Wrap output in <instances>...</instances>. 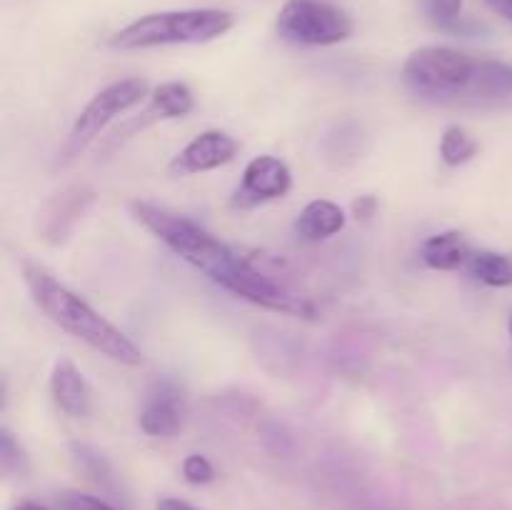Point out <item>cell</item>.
Listing matches in <instances>:
<instances>
[{
  "instance_id": "cell-1",
  "label": "cell",
  "mask_w": 512,
  "mask_h": 510,
  "mask_svg": "<svg viewBox=\"0 0 512 510\" xmlns=\"http://www.w3.org/2000/svg\"><path fill=\"white\" fill-rule=\"evenodd\" d=\"M133 215L180 260L193 265L198 273L233 293L235 298H243L275 313L295 315V318L315 315V305L308 298L290 293L288 288L270 280L263 270L255 268L250 260L220 243L215 235H210L190 218L168 213L150 203H133Z\"/></svg>"
},
{
  "instance_id": "cell-2",
  "label": "cell",
  "mask_w": 512,
  "mask_h": 510,
  "mask_svg": "<svg viewBox=\"0 0 512 510\" xmlns=\"http://www.w3.org/2000/svg\"><path fill=\"white\" fill-rule=\"evenodd\" d=\"M23 278L30 290L33 303L68 335H73L80 343L90 345L105 358L123 365L143 363V350L123 333L115 328L110 320H105L98 310L90 308L78 293L65 288L63 283L53 278L38 263H23Z\"/></svg>"
},
{
  "instance_id": "cell-3",
  "label": "cell",
  "mask_w": 512,
  "mask_h": 510,
  "mask_svg": "<svg viewBox=\"0 0 512 510\" xmlns=\"http://www.w3.org/2000/svg\"><path fill=\"white\" fill-rule=\"evenodd\" d=\"M235 18L228 10L193 8L165 10L133 20L110 38L115 50H148L163 45H198L223 38L233 30Z\"/></svg>"
},
{
  "instance_id": "cell-4",
  "label": "cell",
  "mask_w": 512,
  "mask_h": 510,
  "mask_svg": "<svg viewBox=\"0 0 512 510\" xmlns=\"http://www.w3.org/2000/svg\"><path fill=\"white\" fill-rule=\"evenodd\" d=\"M478 60L445 45L413 50L403 65V80L413 93L425 98H468Z\"/></svg>"
},
{
  "instance_id": "cell-5",
  "label": "cell",
  "mask_w": 512,
  "mask_h": 510,
  "mask_svg": "<svg viewBox=\"0 0 512 510\" xmlns=\"http://www.w3.org/2000/svg\"><path fill=\"white\" fill-rule=\"evenodd\" d=\"M275 30L293 45H338L353 35V20L325 0H288L280 8Z\"/></svg>"
},
{
  "instance_id": "cell-6",
  "label": "cell",
  "mask_w": 512,
  "mask_h": 510,
  "mask_svg": "<svg viewBox=\"0 0 512 510\" xmlns=\"http://www.w3.org/2000/svg\"><path fill=\"white\" fill-rule=\"evenodd\" d=\"M145 95H148V83L140 78L118 80V83H110L108 88L95 93L93 100L80 110L73 128H70L68 148H65L68 158L78 155L90 140L98 138V135L103 133V130L118 118V115H123L125 110L138 105Z\"/></svg>"
},
{
  "instance_id": "cell-7",
  "label": "cell",
  "mask_w": 512,
  "mask_h": 510,
  "mask_svg": "<svg viewBox=\"0 0 512 510\" xmlns=\"http://www.w3.org/2000/svg\"><path fill=\"white\" fill-rule=\"evenodd\" d=\"M290 185H293V175L283 160L275 155H258L245 165L233 205L235 208H255L268 200H278L288 195Z\"/></svg>"
},
{
  "instance_id": "cell-8",
  "label": "cell",
  "mask_w": 512,
  "mask_h": 510,
  "mask_svg": "<svg viewBox=\"0 0 512 510\" xmlns=\"http://www.w3.org/2000/svg\"><path fill=\"white\" fill-rule=\"evenodd\" d=\"M240 145L233 135L223 130H205L195 135L173 160H170V173L173 175H195L208 173V170L223 168L233 163Z\"/></svg>"
},
{
  "instance_id": "cell-9",
  "label": "cell",
  "mask_w": 512,
  "mask_h": 510,
  "mask_svg": "<svg viewBox=\"0 0 512 510\" xmlns=\"http://www.w3.org/2000/svg\"><path fill=\"white\" fill-rule=\"evenodd\" d=\"M185 398L180 388L170 380L153 385L140 408V430L150 438H173L185 425Z\"/></svg>"
},
{
  "instance_id": "cell-10",
  "label": "cell",
  "mask_w": 512,
  "mask_h": 510,
  "mask_svg": "<svg viewBox=\"0 0 512 510\" xmlns=\"http://www.w3.org/2000/svg\"><path fill=\"white\" fill-rule=\"evenodd\" d=\"M50 395L55 405L70 418H85L90 413V388L73 360H55L53 373H50Z\"/></svg>"
},
{
  "instance_id": "cell-11",
  "label": "cell",
  "mask_w": 512,
  "mask_h": 510,
  "mask_svg": "<svg viewBox=\"0 0 512 510\" xmlns=\"http://www.w3.org/2000/svg\"><path fill=\"white\" fill-rule=\"evenodd\" d=\"M420 258L433 270H460L468 268L470 258H473V248H470L463 233H458V230H445V233L430 235L420 245Z\"/></svg>"
},
{
  "instance_id": "cell-12",
  "label": "cell",
  "mask_w": 512,
  "mask_h": 510,
  "mask_svg": "<svg viewBox=\"0 0 512 510\" xmlns=\"http://www.w3.org/2000/svg\"><path fill=\"white\" fill-rule=\"evenodd\" d=\"M90 203H93V193H90L88 188H68L63 190V193L55 195L48 203V208H45V238L55 240V243H58L60 238H65L70 225L85 213V208H88Z\"/></svg>"
},
{
  "instance_id": "cell-13",
  "label": "cell",
  "mask_w": 512,
  "mask_h": 510,
  "mask_svg": "<svg viewBox=\"0 0 512 510\" xmlns=\"http://www.w3.org/2000/svg\"><path fill=\"white\" fill-rule=\"evenodd\" d=\"M345 228V210L333 200H310L303 210H300L298 220H295V230L300 238L318 243V240H328L338 235Z\"/></svg>"
},
{
  "instance_id": "cell-14",
  "label": "cell",
  "mask_w": 512,
  "mask_h": 510,
  "mask_svg": "<svg viewBox=\"0 0 512 510\" xmlns=\"http://www.w3.org/2000/svg\"><path fill=\"white\" fill-rule=\"evenodd\" d=\"M512 95V68L498 60H478L473 80H470L468 98L473 100H500Z\"/></svg>"
},
{
  "instance_id": "cell-15",
  "label": "cell",
  "mask_w": 512,
  "mask_h": 510,
  "mask_svg": "<svg viewBox=\"0 0 512 510\" xmlns=\"http://www.w3.org/2000/svg\"><path fill=\"white\" fill-rule=\"evenodd\" d=\"M468 273L490 288H512V253L473 250Z\"/></svg>"
},
{
  "instance_id": "cell-16",
  "label": "cell",
  "mask_w": 512,
  "mask_h": 510,
  "mask_svg": "<svg viewBox=\"0 0 512 510\" xmlns=\"http://www.w3.org/2000/svg\"><path fill=\"white\" fill-rule=\"evenodd\" d=\"M193 108V90L185 83H178V80L158 85L150 93V113L158 115V118H185Z\"/></svg>"
},
{
  "instance_id": "cell-17",
  "label": "cell",
  "mask_w": 512,
  "mask_h": 510,
  "mask_svg": "<svg viewBox=\"0 0 512 510\" xmlns=\"http://www.w3.org/2000/svg\"><path fill=\"white\" fill-rule=\"evenodd\" d=\"M478 150V140L460 125H448L443 138H440V158L450 168H460V165L470 163L478 155Z\"/></svg>"
},
{
  "instance_id": "cell-18",
  "label": "cell",
  "mask_w": 512,
  "mask_h": 510,
  "mask_svg": "<svg viewBox=\"0 0 512 510\" xmlns=\"http://www.w3.org/2000/svg\"><path fill=\"white\" fill-rule=\"evenodd\" d=\"M0 473H3L5 478L28 473V458H25L23 448L15 443L13 433L5 428L0 430Z\"/></svg>"
},
{
  "instance_id": "cell-19",
  "label": "cell",
  "mask_w": 512,
  "mask_h": 510,
  "mask_svg": "<svg viewBox=\"0 0 512 510\" xmlns=\"http://www.w3.org/2000/svg\"><path fill=\"white\" fill-rule=\"evenodd\" d=\"M183 478L188 480L190 485H208L215 480V468L205 455L193 453L183 460Z\"/></svg>"
},
{
  "instance_id": "cell-20",
  "label": "cell",
  "mask_w": 512,
  "mask_h": 510,
  "mask_svg": "<svg viewBox=\"0 0 512 510\" xmlns=\"http://www.w3.org/2000/svg\"><path fill=\"white\" fill-rule=\"evenodd\" d=\"M60 510H118L115 505L105 503L98 495L80 493V490H68V493H60Z\"/></svg>"
},
{
  "instance_id": "cell-21",
  "label": "cell",
  "mask_w": 512,
  "mask_h": 510,
  "mask_svg": "<svg viewBox=\"0 0 512 510\" xmlns=\"http://www.w3.org/2000/svg\"><path fill=\"white\" fill-rule=\"evenodd\" d=\"M463 10V0H428V15L440 28H455Z\"/></svg>"
},
{
  "instance_id": "cell-22",
  "label": "cell",
  "mask_w": 512,
  "mask_h": 510,
  "mask_svg": "<svg viewBox=\"0 0 512 510\" xmlns=\"http://www.w3.org/2000/svg\"><path fill=\"white\" fill-rule=\"evenodd\" d=\"M73 453H75V458H78V463L83 465V470H88L95 480L108 478L110 475L108 463H105V460L100 458L95 450H90L88 445H73Z\"/></svg>"
},
{
  "instance_id": "cell-23",
  "label": "cell",
  "mask_w": 512,
  "mask_h": 510,
  "mask_svg": "<svg viewBox=\"0 0 512 510\" xmlns=\"http://www.w3.org/2000/svg\"><path fill=\"white\" fill-rule=\"evenodd\" d=\"M375 210H378V198H375V195H360V198L353 203L355 218L368 220V218H373Z\"/></svg>"
},
{
  "instance_id": "cell-24",
  "label": "cell",
  "mask_w": 512,
  "mask_h": 510,
  "mask_svg": "<svg viewBox=\"0 0 512 510\" xmlns=\"http://www.w3.org/2000/svg\"><path fill=\"white\" fill-rule=\"evenodd\" d=\"M485 3L493 13H498L500 18H505L512 25V0H485Z\"/></svg>"
},
{
  "instance_id": "cell-25",
  "label": "cell",
  "mask_w": 512,
  "mask_h": 510,
  "mask_svg": "<svg viewBox=\"0 0 512 510\" xmlns=\"http://www.w3.org/2000/svg\"><path fill=\"white\" fill-rule=\"evenodd\" d=\"M155 510H198V508H193V505L185 503V500L163 498V500H158V505H155Z\"/></svg>"
},
{
  "instance_id": "cell-26",
  "label": "cell",
  "mask_w": 512,
  "mask_h": 510,
  "mask_svg": "<svg viewBox=\"0 0 512 510\" xmlns=\"http://www.w3.org/2000/svg\"><path fill=\"white\" fill-rule=\"evenodd\" d=\"M13 510H50L48 508V505H40V503H30V500H28V503H20V505H15V508Z\"/></svg>"
},
{
  "instance_id": "cell-27",
  "label": "cell",
  "mask_w": 512,
  "mask_h": 510,
  "mask_svg": "<svg viewBox=\"0 0 512 510\" xmlns=\"http://www.w3.org/2000/svg\"><path fill=\"white\" fill-rule=\"evenodd\" d=\"M508 328H510V340H512V313H510V323H508Z\"/></svg>"
}]
</instances>
